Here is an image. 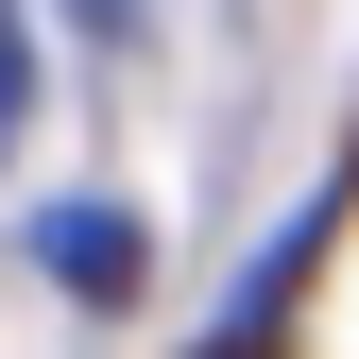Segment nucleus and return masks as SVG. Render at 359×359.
I'll use <instances>...</instances> for the list:
<instances>
[{
  "label": "nucleus",
  "instance_id": "2",
  "mask_svg": "<svg viewBox=\"0 0 359 359\" xmlns=\"http://www.w3.org/2000/svg\"><path fill=\"white\" fill-rule=\"evenodd\" d=\"M18 103H34V34H18V0H0V137H18Z\"/></svg>",
  "mask_w": 359,
  "mask_h": 359
},
{
  "label": "nucleus",
  "instance_id": "1",
  "mask_svg": "<svg viewBox=\"0 0 359 359\" xmlns=\"http://www.w3.org/2000/svg\"><path fill=\"white\" fill-rule=\"evenodd\" d=\"M34 257H52L69 291H137V222H120V205H52V222H34Z\"/></svg>",
  "mask_w": 359,
  "mask_h": 359
}]
</instances>
